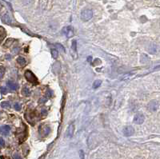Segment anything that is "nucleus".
Instances as JSON below:
<instances>
[{
	"instance_id": "4468645a",
	"label": "nucleus",
	"mask_w": 160,
	"mask_h": 159,
	"mask_svg": "<svg viewBox=\"0 0 160 159\" xmlns=\"http://www.w3.org/2000/svg\"><path fill=\"white\" fill-rule=\"evenodd\" d=\"M6 36V31L3 28V27L0 26V42H2L3 40V39Z\"/></svg>"
},
{
	"instance_id": "0eeeda50",
	"label": "nucleus",
	"mask_w": 160,
	"mask_h": 159,
	"mask_svg": "<svg viewBox=\"0 0 160 159\" xmlns=\"http://www.w3.org/2000/svg\"><path fill=\"white\" fill-rule=\"evenodd\" d=\"M1 18H2V20H3V22H5V23L7 24H10V22H11V19H10L9 14H8L7 12H4V13L1 14Z\"/></svg>"
},
{
	"instance_id": "1a4fd4ad",
	"label": "nucleus",
	"mask_w": 160,
	"mask_h": 159,
	"mask_svg": "<svg viewBox=\"0 0 160 159\" xmlns=\"http://www.w3.org/2000/svg\"><path fill=\"white\" fill-rule=\"evenodd\" d=\"M50 129L47 125H42L39 129V132L43 133V135H47L48 133H50Z\"/></svg>"
},
{
	"instance_id": "a211bd4d",
	"label": "nucleus",
	"mask_w": 160,
	"mask_h": 159,
	"mask_svg": "<svg viewBox=\"0 0 160 159\" xmlns=\"http://www.w3.org/2000/svg\"><path fill=\"white\" fill-rule=\"evenodd\" d=\"M5 71H6V69L4 66H0V79L3 78V77L4 76V74H5Z\"/></svg>"
},
{
	"instance_id": "aec40b11",
	"label": "nucleus",
	"mask_w": 160,
	"mask_h": 159,
	"mask_svg": "<svg viewBox=\"0 0 160 159\" xmlns=\"http://www.w3.org/2000/svg\"><path fill=\"white\" fill-rule=\"evenodd\" d=\"M55 47H56L57 48H58V51H61L62 52H65V48H64L63 47H62V46L61 45V44H58V43H56V44H55Z\"/></svg>"
},
{
	"instance_id": "9d476101",
	"label": "nucleus",
	"mask_w": 160,
	"mask_h": 159,
	"mask_svg": "<svg viewBox=\"0 0 160 159\" xmlns=\"http://www.w3.org/2000/svg\"><path fill=\"white\" fill-rule=\"evenodd\" d=\"M74 131H75V126H74V124H71L68 126V129H67V137H68V138L72 137L74 134Z\"/></svg>"
},
{
	"instance_id": "c85d7f7f",
	"label": "nucleus",
	"mask_w": 160,
	"mask_h": 159,
	"mask_svg": "<svg viewBox=\"0 0 160 159\" xmlns=\"http://www.w3.org/2000/svg\"><path fill=\"white\" fill-rule=\"evenodd\" d=\"M13 158L14 159H22V158H21V157L18 155V154H14L13 155Z\"/></svg>"
},
{
	"instance_id": "39448f33",
	"label": "nucleus",
	"mask_w": 160,
	"mask_h": 159,
	"mask_svg": "<svg viewBox=\"0 0 160 159\" xmlns=\"http://www.w3.org/2000/svg\"><path fill=\"white\" fill-rule=\"evenodd\" d=\"M63 32L67 38H71L74 35V29L72 26H67L63 29Z\"/></svg>"
},
{
	"instance_id": "f03ea898",
	"label": "nucleus",
	"mask_w": 160,
	"mask_h": 159,
	"mask_svg": "<svg viewBox=\"0 0 160 159\" xmlns=\"http://www.w3.org/2000/svg\"><path fill=\"white\" fill-rule=\"evenodd\" d=\"M93 17V11L90 9H85L81 12V19L84 22H87Z\"/></svg>"
},
{
	"instance_id": "2eb2a0df",
	"label": "nucleus",
	"mask_w": 160,
	"mask_h": 159,
	"mask_svg": "<svg viewBox=\"0 0 160 159\" xmlns=\"http://www.w3.org/2000/svg\"><path fill=\"white\" fill-rule=\"evenodd\" d=\"M51 55H52V57H53V58L56 59L58 56V51H57L56 49H52L51 50Z\"/></svg>"
},
{
	"instance_id": "4be33fe9",
	"label": "nucleus",
	"mask_w": 160,
	"mask_h": 159,
	"mask_svg": "<svg viewBox=\"0 0 160 159\" xmlns=\"http://www.w3.org/2000/svg\"><path fill=\"white\" fill-rule=\"evenodd\" d=\"M14 42V40L12 39H7V43H5V47H10V45L12 44V43Z\"/></svg>"
},
{
	"instance_id": "5701e85b",
	"label": "nucleus",
	"mask_w": 160,
	"mask_h": 159,
	"mask_svg": "<svg viewBox=\"0 0 160 159\" xmlns=\"http://www.w3.org/2000/svg\"><path fill=\"white\" fill-rule=\"evenodd\" d=\"M14 109H15L16 110H21V106L18 103H15V104H14Z\"/></svg>"
},
{
	"instance_id": "f8f14e48",
	"label": "nucleus",
	"mask_w": 160,
	"mask_h": 159,
	"mask_svg": "<svg viewBox=\"0 0 160 159\" xmlns=\"http://www.w3.org/2000/svg\"><path fill=\"white\" fill-rule=\"evenodd\" d=\"M22 95L25 96V97H28L31 95V90H29V88H27V86H25L22 90Z\"/></svg>"
},
{
	"instance_id": "f257e3e1",
	"label": "nucleus",
	"mask_w": 160,
	"mask_h": 159,
	"mask_svg": "<svg viewBox=\"0 0 160 159\" xmlns=\"http://www.w3.org/2000/svg\"><path fill=\"white\" fill-rule=\"evenodd\" d=\"M25 78H26L27 81H28L29 82L32 83V84L37 85L39 84V81H38V78H36L35 74L31 72V70H26L25 71Z\"/></svg>"
},
{
	"instance_id": "cd10ccee",
	"label": "nucleus",
	"mask_w": 160,
	"mask_h": 159,
	"mask_svg": "<svg viewBox=\"0 0 160 159\" xmlns=\"http://www.w3.org/2000/svg\"><path fill=\"white\" fill-rule=\"evenodd\" d=\"M79 155H80V158L84 159V153L83 150H80L79 151Z\"/></svg>"
},
{
	"instance_id": "f3484780",
	"label": "nucleus",
	"mask_w": 160,
	"mask_h": 159,
	"mask_svg": "<svg viewBox=\"0 0 160 159\" xmlns=\"http://www.w3.org/2000/svg\"><path fill=\"white\" fill-rule=\"evenodd\" d=\"M2 108L3 109H10V104L8 102H3L1 103Z\"/></svg>"
},
{
	"instance_id": "bb28decb",
	"label": "nucleus",
	"mask_w": 160,
	"mask_h": 159,
	"mask_svg": "<svg viewBox=\"0 0 160 159\" xmlns=\"http://www.w3.org/2000/svg\"><path fill=\"white\" fill-rule=\"evenodd\" d=\"M5 146V142H4V140L2 138H0V146Z\"/></svg>"
},
{
	"instance_id": "412c9836",
	"label": "nucleus",
	"mask_w": 160,
	"mask_h": 159,
	"mask_svg": "<svg viewBox=\"0 0 160 159\" xmlns=\"http://www.w3.org/2000/svg\"><path fill=\"white\" fill-rule=\"evenodd\" d=\"M47 98H46V96H44V97H42L39 100V103H40V104H44L46 102H47Z\"/></svg>"
},
{
	"instance_id": "c756f323",
	"label": "nucleus",
	"mask_w": 160,
	"mask_h": 159,
	"mask_svg": "<svg viewBox=\"0 0 160 159\" xmlns=\"http://www.w3.org/2000/svg\"><path fill=\"white\" fill-rule=\"evenodd\" d=\"M0 158L1 159H10L9 158H7V157H4V156H0Z\"/></svg>"
},
{
	"instance_id": "423d86ee",
	"label": "nucleus",
	"mask_w": 160,
	"mask_h": 159,
	"mask_svg": "<svg viewBox=\"0 0 160 159\" xmlns=\"http://www.w3.org/2000/svg\"><path fill=\"white\" fill-rule=\"evenodd\" d=\"M158 107H159V104H158V102L155 100H152V101L149 102L148 109L151 111H156L158 110Z\"/></svg>"
},
{
	"instance_id": "7ed1b4c3",
	"label": "nucleus",
	"mask_w": 160,
	"mask_h": 159,
	"mask_svg": "<svg viewBox=\"0 0 160 159\" xmlns=\"http://www.w3.org/2000/svg\"><path fill=\"white\" fill-rule=\"evenodd\" d=\"M145 118H144V115L141 113H138V114H135L134 118V123L136 125H141L144 122Z\"/></svg>"
},
{
	"instance_id": "393cba45",
	"label": "nucleus",
	"mask_w": 160,
	"mask_h": 159,
	"mask_svg": "<svg viewBox=\"0 0 160 159\" xmlns=\"http://www.w3.org/2000/svg\"><path fill=\"white\" fill-rule=\"evenodd\" d=\"M47 114V110H46V109H42L41 110V115L42 116H46Z\"/></svg>"
},
{
	"instance_id": "6ab92c4d",
	"label": "nucleus",
	"mask_w": 160,
	"mask_h": 159,
	"mask_svg": "<svg viewBox=\"0 0 160 159\" xmlns=\"http://www.w3.org/2000/svg\"><path fill=\"white\" fill-rule=\"evenodd\" d=\"M71 48H72V50L74 51V52H75V53H76V52H77V43H76V41H75V40H74L72 42Z\"/></svg>"
},
{
	"instance_id": "20e7f679",
	"label": "nucleus",
	"mask_w": 160,
	"mask_h": 159,
	"mask_svg": "<svg viewBox=\"0 0 160 159\" xmlns=\"http://www.w3.org/2000/svg\"><path fill=\"white\" fill-rule=\"evenodd\" d=\"M123 133L126 137H130V136H132L134 133V129L130 125H127V126H125L123 128Z\"/></svg>"
},
{
	"instance_id": "dca6fc26",
	"label": "nucleus",
	"mask_w": 160,
	"mask_h": 159,
	"mask_svg": "<svg viewBox=\"0 0 160 159\" xmlns=\"http://www.w3.org/2000/svg\"><path fill=\"white\" fill-rule=\"evenodd\" d=\"M101 84H102V81L101 80H96L94 81V82L93 83V88L94 89H97L98 87H99Z\"/></svg>"
},
{
	"instance_id": "ddd939ff",
	"label": "nucleus",
	"mask_w": 160,
	"mask_h": 159,
	"mask_svg": "<svg viewBox=\"0 0 160 159\" xmlns=\"http://www.w3.org/2000/svg\"><path fill=\"white\" fill-rule=\"evenodd\" d=\"M17 62H18V64L20 65L21 66H24L25 65H26V59L23 58V57H18V58H17Z\"/></svg>"
},
{
	"instance_id": "6e6552de",
	"label": "nucleus",
	"mask_w": 160,
	"mask_h": 159,
	"mask_svg": "<svg viewBox=\"0 0 160 159\" xmlns=\"http://www.w3.org/2000/svg\"><path fill=\"white\" fill-rule=\"evenodd\" d=\"M10 131V125H3V126L0 127V133H1L3 135H7V134H9Z\"/></svg>"
},
{
	"instance_id": "9b49d317",
	"label": "nucleus",
	"mask_w": 160,
	"mask_h": 159,
	"mask_svg": "<svg viewBox=\"0 0 160 159\" xmlns=\"http://www.w3.org/2000/svg\"><path fill=\"white\" fill-rule=\"evenodd\" d=\"M7 86L11 90H16L18 89V84L13 81H8Z\"/></svg>"
},
{
	"instance_id": "a878e982",
	"label": "nucleus",
	"mask_w": 160,
	"mask_h": 159,
	"mask_svg": "<svg viewBox=\"0 0 160 159\" xmlns=\"http://www.w3.org/2000/svg\"><path fill=\"white\" fill-rule=\"evenodd\" d=\"M1 93L3 94V95H5V94L7 93V88H5V87H1Z\"/></svg>"
},
{
	"instance_id": "b1692460",
	"label": "nucleus",
	"mask_w": 160,
	"mask_h": 159,
	"mask_svg": "<svg viewBox=\"0 0 160 159\" xmlns=\"http://www.w3.org/2000/svg\"><path fill=\"white\" fill-rule=\"evenodd\" d=\"M46 95H47V97L51 98L52 97V91L50 90H48L47 91V93H46Z\"/></svg>"
}]
</instances>
